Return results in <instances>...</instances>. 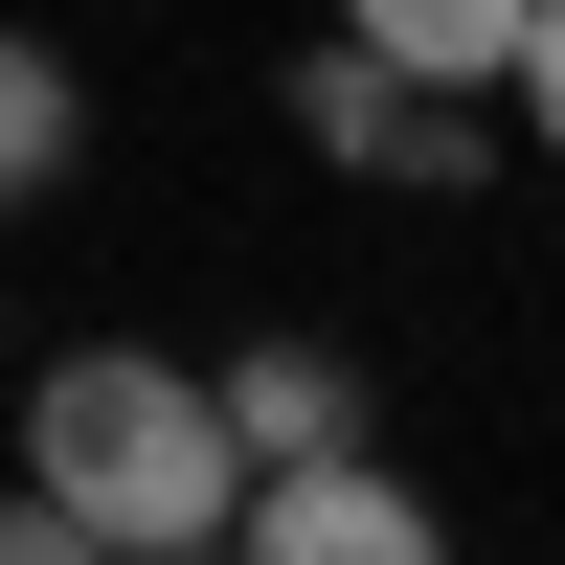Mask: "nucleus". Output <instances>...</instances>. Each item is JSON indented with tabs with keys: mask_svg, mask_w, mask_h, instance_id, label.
I'll return each instance as SVG.
<instances>
[{
	"mask_svg": "<svg viewBox=\"0 0 565 565\" xmlns=\"http://www.w3.org/2000/svg\"><path fill=\"white\" fill-rule=\"evenodd\" d=\"M226 543H249V565H430L452 521H430V476H385V452H271V476L249 498H226Z\"/></svg>",
	"mask_w": 565,
	"mask_h": 565,
	"instance_id": "obj_3",
	"label": "nucleus"
},
{
	"mask_svg": "<svg viewBox=\"0 0 565 565\" xmlns=\"http://www.w3.org/2000/svg\"><path fill=\"white\" fill-rule=\"evenodd\" d=\"M498 90H521V136L565 159V0H521V68H498Z\"/></svg>",
	"mask_w": 565,
	"mask_h": 565,
	"instance_id": "obj_7",
	"label": "nucleus"
},
{
	"mask_svg": "<svg viewBox=\"0 0 565 565\" xmlns=\"http://www.w3.org/2000/svg\"><path fill=\"white\" fill-rule=\"evenodd\" d=\"M0 430H23V476H45V521H68V565H204L226 498H249L204 362H159V340H68L45 385H0Z\"/></svg>",
	"mask_w": 565,
	"mask_h": 565,
	"instance_id": "obj_1",
	"label": "nucleus"
},
{
	"mask_svg": "<svg viewBox=\"0 0 565 565\" xmlns=\"http://www.w3.org/2000/svg\"><path fill=\"white\" fill-rule=\"evenodd\" d=\"M68 159H90V90H68V45H45V23H0V204H45Z\"/></svg>",
	"mask_w": 565,
	"mask_h": 565,
	"instance_id": "obj_5",
	"label": "nucleus"
},
{
	"mask_svg": "<svg viewBox=\"0 0 565 565\" xmlns=\"http://www.w3.org/2000/svg\"><path fill=\"white\" fill-rule=\"evenodd\" d=\"M204 407H226V452L271 476V452H340L362 430V362L340 340H249V362H204Z\"/></svg>",
	"mask_w": 565,
	"mask_h": 565,
	"instance_id": "obj_4",
	"label": "nucleus"
},
{
	"mask_svg": "<svg viewBox=\"0 0 565 565\" xmlns=\"http://www.w3.org/2000/svg\"><path fill=\"white\" fill-rule=\"evenodd\" d=\"M362 45H385V68H430V90H498L521 68V0H340Z\"/></svg>",
	"mask_w": 565,
	"mask_h": 565,
	"instance_id": "obj_6",
	"label": "nucleus"
},
{
	"mask_svg": "<svg viewBox=\"0 0 565 565\" xmlns=\"http://www.w3.org/2000/svg\"><path fill=\"white\" fill-rule=\"evenodd\" d=\"M0 385H23V340H0Z\"/></svg>",
	"mask_w": 565,
	"mask_h": 565,
	"instance_id": "obj_8",
	"label": "nucleus"
},
{
	"mask_svg": "<svg viewBox=\"0 0 565 565\" xmlns=\"http://www.w3.org/2000/svg\"><path fill=\"white\" fill-rule=\"evenodd\" d=\"M295 136L340 181H452V204H476V90H430V68H385V45H295Z\"/></svg>",
	"mask_w": 565,
	"mask_h": 565,
	"instance_id": "obj_2",
	"label": "nucleus"
}]
</instances>
